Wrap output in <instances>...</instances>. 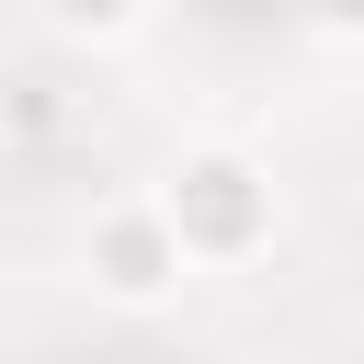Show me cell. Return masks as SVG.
<instances>
[{
  "mask_svg": "<svg viewBox=\"0 0 364 364\" xmlns=\"http://www.w3.org/2000/svg\"><path fill=\"white\" fill-rule=\"evenodd\" d=\"M171 250H182V239H171V216H114L91 262H102V284H114V296H159V284H171Z\"/></svg>",
  "mask_w": 364,
  "mask_h": 364,
  "instance_id": "7a4b0ae2",
  "label": "cell"
},
{
  "mask_svg": "<svg viewBox=\"0 0 364 364\" xmlns=\"http://www.w3.org/2000/svg\"><path fill=\"white\" fill-rule=\"evenodd\" d=\"M307 11H318V23H364V0H307Z\"/></svg>",
  "mask_w": 364,
  "mask_h": 364,
  "instance_id": "277c9868",
  "label": "cell"
},
{
  "mask_svg": "<svg viewBox=\"0 0 364 364\" xmlns=\"http://www.w3.org/2000/svg\"><path fill=\"white\" fill-rule=\"evenodd\" d=\"M57 11H68V23H125L136 0H57Z\"/></svg>",
  "mask_w": 364,
  "mask_h": 364,
  "instance_id": "3957f363",
  "label": "cell"
},
{
  "mask_svg": "<svg viewBox=\"0 0 364 364\" xmlns=\"http://www.w3.org/2000/svg\"><path fill=\"white\" fill-rule=\"evenodd\" d=\"M262 216H273V205H262V182H250L239 159H193V171L171 182V239H182V250H250Z\"/></svg>",
  "mask_w": 364,
  "mask_h": 364,
  "instance_id": "6da1fadb",
  "label": "cell"
}]
</instances>
